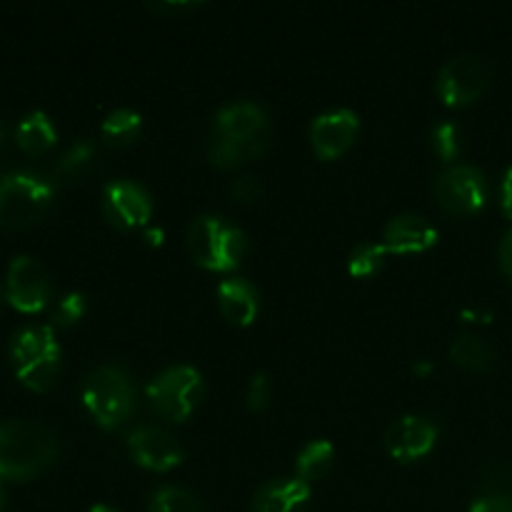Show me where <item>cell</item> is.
I'll return each instance as SVG.
<instances>
[{"instance_id":"obj_1","label":"cell","mask_w":512,"mask_h":512,"mask_svg":"<svg viewBox=\"0 0 512 512\" xmlns=\"http://www.w3.org/2000/svg\"><path fill=\"white\" fill-rule=\"evenodd\" d=\"M60 455V438L38 420H0V478L30 480Z\"/></svg>"},{"instance_id":"obj_2","label":"cell","mask_w":512,"mask_h":512,"mask_svg":"<svg viewBox=\"0 0 512 512\" xmlns=\"http://www.w3.org/2000/svg\"><path fill=\"white\" fill-rule=\"evenodd\" d=\"M248 250V238L223 215L205 213L190 223L188 253L200 268L213 273H230L238 268Z\"/></svg>"},{"instance_id":"obj_3","label":"cell","mask_w":512,"mask_h":512,"mask_svg":"<svg viewBox=\"0 0 512 512\" xmlns=\"http://www.w3.org/2000/svg\"><path fill=\"white\" fill-rule=\"evenodd\" d=\"M10 360L25 388L48 393L60 373V343L50 325H25L10 340Z\"/></svg>"},{"instance_id":"obj_4","label":"cell","mask_w":512,"mask_h":512,"mask_svg":"<svg viewBox=\"0 0 512 512\" xmlns=\"http://www.w3.org/2000/svg\"><path fill=\"white\" fill-rule=\"evenodd\" d=\"M83 405L100 428H120L135 410L133 380L120 365H100L85 378Z\"/></svg>"},{"instance_id":"obj_5","label":"cell","mask_w":512,"mask_h":512,"mask_svg":"<svg viewBox=\"0 0 512 512\" xmlns=\"http://www.w3.org/2000/svg\"><path fill=\"white\" fill-rule=\"evenodd\" d=\"M55 195V185L33 170H10L0 175V225L25 228L45 215Z\"/></svg>"},{"instance_id":"obj_6","label":"cell","mask_w":512,"mask_h":512,"mask_svg":"<svg viewBox=\"0 0 512 512\" xmlns=\"http://www.w3.org/2000/svg\"><path fill=\"white\" fill-rule=\"evenodd\" d=\"M145 393L163 418L183 423L195 413L203 398V375L188 363L170 365L150 380Z\"/></svg>"},{"instance_id":"obj_7","label":"cell","mask_w":512,"mask_h":512,"mask_svg":"<svg viewBox=\"0 0 512 512\" xmlns=\"http://www.w3.org/2000/svg\"><path fill=\"white\" fill-rule=\"evenodd\" d=\"M490 83V65L478 53H458L445 60L438 73V98L450 108H465L485 93Z\"/></svg>"},{"instance_id":"obj_8","label":"cell","mask_w":512,"mask_h":512,"mask_svg":"<svg viewBox=\"0 0 512 512\" xmlns=\"http://www.w3.org/2000/svg\"><path fill=\"white\" fill-rule=\"evenodd\" d=\"M435 198L448 213L473 215L488 203V180L475 165L453 163L435 178Z\"/></svg>"},{"instance_id":"obj_9","label":"cell","mask_w":512,"mask_h":512,"mask_svg":"<svg viewBox=\"0 0 512 512\" xmlns=\"http://www.w3.org/2000/svg\"><path fill=\"white\" fill-rule=\"evenodd\" d=\"M213 138L235 140L268 148L270 145V115L255 100H230L220 105L213 118Z\"/></svg>"},{"instance_id":"obj_10","label":"cell","mask_w":512,"mask_h":512,"mask_svg":"<svg viewBox=\"0 0 512 512\" xmlns=\"http://www.w3.org/2000/svg\"><path fill=\"white\" fill-rule=\"evenodd\" d=\"M100 208H103V215L110 220V225L120 230L143 228L153 218V198H150L148 188L130 178L105 183Z\"/></svg>"},{"instance_id":"obj_11","label":"cell","mask_w":512,"mask_h":512,"mask_svg":"<svg viewBox=\"0 0 512 512\" xmlns=\"http://www.w3.org/2000/svg\"><path fill=\"white\" fill-rule=\"evenodd\" d=\"M5 295L20 313H38L50 300V275L33 255H15L5 275Z\"/></svg>"},{"instance_id":"obj_12","label":"cell","mask_w":512,"mask_h":512,"mask_svg":"<svg viewBox=\"0 0 512 512\" xmlns=\"http://www.w3.org/2000/svg\"><path fill=\"white\" fill-rule=\"evenodd\" d=\"M128 453L135 465L153 473H168L183 463L185 453L178 440L158 425H140L128 435Z\"/></svg>"},{"instance_id":"obj_13","label":"cell","mask_w":512,"mask_h":512,"mask_svg":"<svg viewBox=\"0 0 512 512\" xmlns=\"http://www.w3.org/2000/svg\"><path fill=\"white\" fill-rule=\"evenodd\" d=\"M440 428L423 415H400L385 433V450L400 463H415L433 453Z\"/></svg>"},{"instance_id":"obj_14","label":"cell","mask_w":512,"mask_h":512,"mask_svg":"<svg viewBox=\"0 0 512 512\" xmlns=\"http://www.w3.org/2000/svg\"><path fill=\"white\" fill-rule=\"evenodd\" d=\"M360 118L353 108H330L310 123V145L323 160H335L355 143Z\"/></svg>"},{"instance_id":"obj_15","label":"cell","mask_w":512,"mask_h":512,"mask_svg":"<svg viewBox=\"0 0 512 512\" xmlns=\"http://www.w3.org/2000/svg\"><path fill=\"white\" fill-rule=\"evenodd\" d=\"M438 238V228L420 213L395 215L383 230V245L388 248V253L395 255L425 253L438 243Z\"/></svg>"},{"instance_id":"obj_16","label":"cell","mask_w":512,"mask_h":512,"mask_svg":"<svg viewBox=\"0 0 512 512\" xmlns=\"http://www.w3.org/2000/svg\"><path fill=\"white\" fill-rule=\"evenodd\" d=\"M218 308L230 325L248 328L260 313V290L248 278L230 275L218 285Z\"/></svg>"},{"instance_id":"obj_17","label":"cell","mask_w":512,"mask_h":512,"mask_svg":"<svg viewBox=\"0 0 512 512\" xmlns=\"http://www.w3.org/2000/svg\"><path fill=\"white\" fill-rule=\"evenodd\" d=\"M310 483L295 478H273L260 485L253 495V512H303L310 503Z\"/></svg>"},{"instance_id":"obj_18","label":"cell","mask_w":512,"mask_h":512,"mask_svg":"<svg viewBox=\"0 0 512 512\" xmlns=\"http://www.w3.org/2000/svg\"><path fill=\"white\" fill-rule=\"evenodd\" d=\"M15 140H18L20 150L28 155H43L50 150L58 140V130H55L53 120L43 110H33V113L23 115L15 128Z\"/></svg>"},{"instance_id":"obj_19","label":"cell","mask_w":512,"mask_h":512,"mask_svg":"<svg viewBox=\"0 0 512 512\" xmlns=\"http://www.w3.org/2000/svg\"><path fill=\"white\" fill-rule=\"evenodd\" d=\"M450 360L465 370L483 373V370L493 368L498 358H495V350L488 340L475 333H460L450 345Z\"/></svg>"},{"instance_id":"obj_20","label":"cell","mask_w":512,"mask_h":512,"mask_svg":"<svg viewBox=\"0 0 512 512\" xmlns=\"http://www.w3.org/2000/svg\"><path fill=\"white\" fill-rule=\"evenodd\" d=\"M333 460L335 445L330 443V440H310L308 445L300 448L298 458H295V473H298V478L305 480V483H315V480L328 475V470L333 468Z\"/></svg>"},{"instance_id":"obj_21","label":"cell","mask_w":512,"mask_h":512,"mask_svg":"<svg viewBox=\"0 0 512 512\" xmlns=\"http://www.w3.org/2000/svg\"><path fill=\"white\" fill-rule=\"evenodd\" d=\"M143 115L133 108H115L100 123V133L113 145H130L140 135Z\"/></svg>"},{"instance_id":"obj_22","label":"cell","mask_w":512,"mask_h":512,"mask_svg":"<svg viewBox=\"0 0 512 512\" xmlns=\"http://www.w3.org/2000/svg\"><path fill=\"white\" fill-rule=\"evenodd\" d=\"M385 258H388V248L378 240H365L358 243L348 255V273L353 278H373L383 270Z\"/></svg>"},{"instance_id":"obj_23","label":"cell","mask_w":512,"mask_h":512,"mask_svg":"<svg viewBox=\"0 0 512 512\" xmlns=\"http://www.w3.org/2000/svg\"><path fill=\"white\" fill-rule=\"evenodd\" d=\"M148 512H208L203 500L178 485H165L150 500Z\"/></svg>"},{"instance_id":"obj_24","label":"cell","mask_w":512,"mask_h":512,"mask_svg":"<svg viewBox=\"0 0 512 512\" xmlns=\"http://www.w3.org/2000/svg\"><path fill=\"white\" fill-rule=\"evenodd\" d=\"M430 145H433L435 155L443 158L445 163L458 158L460 153V128L453 120H440L430 130Z\"/></svg>"},{"instance_id":"obj_25","label":"cell","mask_w":512,"mask_h":512,"mask_svg":"<svg viewBox=\"0 0 512 512\" xmlns=\"http://www.w3.org/2000/svg\"><path fill=\"white\" fill-rule=\"evenodd\" d=\"M95 148L90 140H75L58 160V173L65 178H75V175H83L85 168L93 163Z\"/></svg>"},{"instance_id":"obj_26","label":"cell","mask_w":512,"mask_h":512,"mask_svg":"<svg viewBox=\"0 0 512 512\" xmlns=\"http://www.w3.org/2000/svg\"><path fill=\"white\" fill-rule=\"evenodd\" d=\"M85 310H88V300H85L83 293H78V290L65 293L53 310V323L60 325V328H68V325H75L78 320H83Z\"/></svg>"},{"instance_id":"obj_27","label":"cell","mask_w":512,"mask_h":512,"mask_svg":"<svg viewBox=\"0 0 512 512\" xmlns=\"http://www.w3.org/2000/svg\"><path fill=\"white\" fill-rule=\"evenodd\" d=\"M270 398H273V385H270V378L265 373H255L248 383V393H245L248 408L250 410H265L268 408Z\"/></svg>"},{"instance_id":"obj_28","label":"cell","mask_w":512,"mask_h":512,"mask_svg":"<svg viewBox=\"0 0 512 512\" xmlns=\"http://www.w3.org/2000/svg\"><path fill=\"white\" fill-rule=\"evenodd\" d=\"M260 193H263V183H260V178H255V175H240V178L233 180V185H230V195H233V200H238V203H253V200L260 198Z\"/></svg>"},{"instance_id":"obj_29","label":"cell","mask_w":512,"mask_h":512,"mask_svg":"<svg viewBox=\"0 0 512 512\" xmlns=\"http://www.w3.org/2000/svg\"><path fill=\"white\" fill-rule=\"evenodd\" d=\"M470 512H512V498L505 493H490L475 500Z\"/></svg>"},{"instance_id":"obj_30","label":"cell","mask_w":512,"mask_h":512,"mask_svg":"<svg viewBox=\"0 0 512 512\" xmlns=\"http://www.w3.org/2000/svg\"><path fill=\"white\" fill-rule=\"evenodd\" d=\"M498 258H500V268H503V273L508 275L512 283V230L505 233L503 243H500V250H498Z\"/></svg>"},{"instance_id":"obj_31","label":"cell","mask_w":512,"mask_h":512,"mask_svg":"<svg viewBox=\"0 0 512 512\" xmlns=\"http://www.w3.org/2000/svg\"><path fill=\"white\" fill-rule=\"evenodd\" d=\"M500 205H503V213L512 220V165L508 173L503 175V185H500Z\"/></svg>"},{"instance_id":"obj_32","label":"cell","mask_w":512,"mask_h":512,"mask_svg":"<svg viewBox=\"0 0 512 512\" xmlns=\"http://www.w3.org/2000/svg\"><path fill=\"white\" fill-rule=\"evenodd\" d=\"M145 238H148L153 245H160L163 243V230H148V233H145Z\"/></svg>"},{"instance_id":"obj_33","label":"cell","mask_w":512,"mask_h":512,"mask_svg":"<svg viewBox=\"0 0 512 512\" xmlns=\"http://www.w3.org/2000/svg\"><path fill=\"white\" fill-rule=\"evenodd\" d=\"M430 368H433V365H430V363H418V365H415V373L425 375V373H430Z\"/></svg>"},{"instance_id":"obj_34","label":"cell","mask_w":512,"mask_h":512,"mask_svg":"<svg viewBox=\"0 0 512 512\" xmlns=\"http://www.w3.org/2000/svg\"><path fill=\"white\" fill-rule=\"evenodd\" d=\"M5 503H8V498H5V485H3V478H0V512L5 510Z\"/></svg>"},{"instance_id":"obj_35","label":"cell","mask_w":512,"mask_h":512,"mask_svg":"<svg viewBox=\"0 0 512 512\" xmlns=\"http://www.w3.org/2000/svg\"><path fill=\"white\" fill-rule=\"evenodd\" d=\"M90 512H120V510H115V508H110V505H93V508H90Z\"/></svg>"},{"instance_id":"obj_36","label":"cell","mask_w":512,"mask_h":512,"mask_svg":"<svg viewBox=\"0 0 512 512\" xmlns=\"http://www.w3.org/2000/svg\"><path fill=\"white\" fill-rule=\"evenodd\" d=\"M0 143H3V125H0Z\"/></svg>"}]
</instances>
